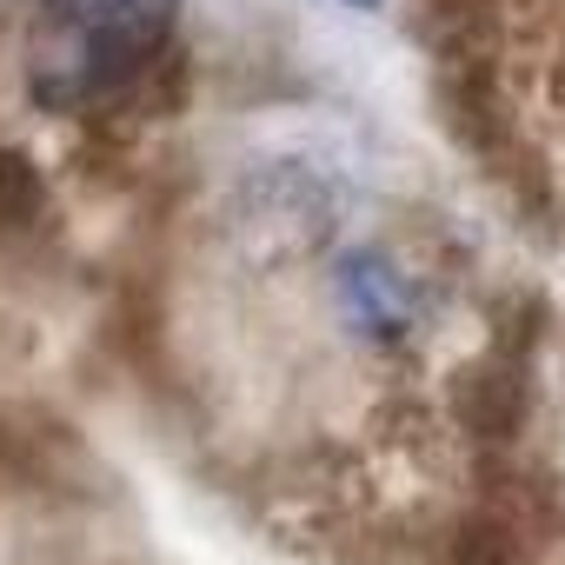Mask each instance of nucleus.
<instances>
[{
	"label": "nucleus",
	"mask_w": 565,
	"mask_h": 565,
	"mask_svg": "<svg viewBox=\"0 0 565 565\" xmlns=\"http://www.w3.org/2000/svg\"><path fill=\"white\" fill-rule=\"evenodd\" d=\"M340 8H380V0H340Z\"/></svg>",
	"instance_id": "nucleus-3"
},
{
	"label": "nucleus",
	"mask_w": 565,
	"mask_h": 565,
	"mask_svg": "<svg viewBox=\"0 0 565 565\" xmlns=\"http://www.w3.org/2000/svg\"><path fill=\"white\" fill-rule=\"evenodd\" d=\"M180 28V0H34L28 8V94L47 114H94L140 87Z\"/></svg>",
	"instance_id": "nucleus-1"
},
{
	"label": "nucleus",
	"mask_w": 565,
	"mask_h": 565,
	"mask_svg": "<svg viewBox=\"0 0 565 565\" xmlns=\"http://www.w3.org/2000/svg\"><path fill=\"white\" fill-rule=\"evenodd\" d=\"M333 313H340V333L373 347V353H399L419 340L426 327V287L413 279V266L386 246H353L340 253L333 266Z\"/></svg>",
	"instance_id": "nucleus-2"
}]
</instances>
